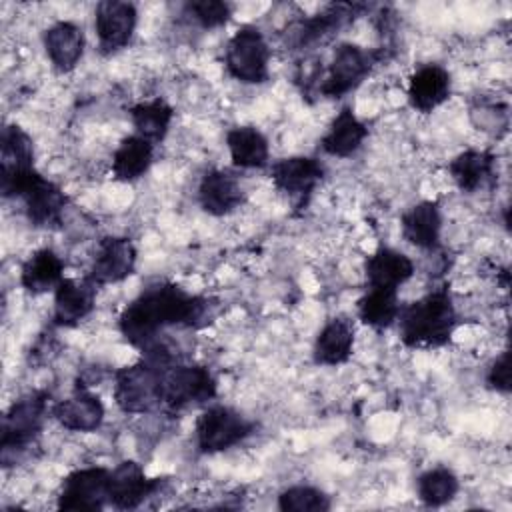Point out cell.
Returning a JSON list of instances; mask_svg holds the SVG:
<instances>
[{
	"label": "cell",
	"instance_id": "ba28073f",
	"mask_svg": "<svg viewBox=\"0 0 512 512\" xmlns=\"http://www.w3.org/2000/svg\"><path fill=\"white\" fill-rule=\"evenodd\" d=\"M270 56L272 50L264 32L246 24L230 36L224 48V66L242 84H264L270 78Z\"/></svg>",
	"mask_w": 512,
	"mask_h": 512
},
{
	"label": "cell",
	"instance_id": "5b68a950",
	"mask_svg": "<svg viewBox=\"0 0 512 512\" xmlns=\"http://www.w3.org/2000/svg\"><path fill=\"white\" fill-rule=\"evenodd\" d=\"M0 194L4 198H20L28 222L36 228H58L62 224L68 196L34 166L0 172Z\"/></svg>",
	"mask_w": 512,
	"mask_h": 512
},
{
	"label": "cell",
	"instance_id": "e575fe53",
	"mask_svg": "<svg viewBox=\"0 0 512 512\" xmlns=\"http://www.w3.org/2000/svg\"><path fill=\"white\" fill-rule=\"evenodd\" d=\"M484 382L494 392H500V394L510 392L512 384H510V352L508 350H504L500 356L492 360V364L486 370Z\"/></svg>",
	"mask_w": 512,
	"mask_h": 512
},
{
	"label": "cell",
	"instance_id": "9a60e30c",
	"mask_svg": "<svg viewBox=\"0 0 512 512\" xmlns=\"http://www.w3.org/2000/svg\"><path fill=\"white\" fill-rule=\"evenodd\" d=\"M138 250L126 236H104L94 252L88 278L100 288L126 280L136 270Z\"/></svg>",
	"mask_w": 512,
	"mask_h": 512
},
{
	"label": "cell",
	"instance_id": "603a6c76",
	"mask_svg": "<svg viewBox=\"0 0 512 512\" xmlns=\"http://www.w3.org/2000/svg\"><path fill=\"white\" fill-rule=\"evenodd\" d=\"M354 324L346 316L330 318L318 332L312 358L318 366H340L350 360L354 350Z\"/></svg>",
	"mask_w": 512,
	"mask_h": 512
},
{
	"label": "cell",
	"instance_id": "4dcf8cb0",
	"mask_svg": "<svg viewBox=\"0 0 512 512\" xmlns=\"http://www.w3.org/2000/svg\"><path fill=\"white\" fill-rule=\"evenodd\" d=\"M34 166V142L18 124H4L0 132V172Z\"/></svg>",
	"mask_w": 512,
	"mask_h": 512
},
{
	"label": "cell",
	"instance_id": "f546056e",
	"mask_svg": "<svg viewBox=\"0 0 512 512\" xmlns=\"http://www.w3.org/2000/svg\"><path fill=\"white\" fill-rule=\"evenodd\" d=\"M356 312L362 324L384 330L390 328L400 314L398 290L390 288H368L356 302Z\"/></svg>",
	"mask_w": 512,
	"mask_h": 512
},
{
	"label": "cell",
	"instance_id": "e0dca14e",
	"mask_svg": "<svg viewBox=\"0 0 512 512\" xmlns=\"http://www.w3.org/2000/svg\"><path fill=\"white\" fill-rule=\"evenodd\" d=\"M198 202L210 216H228L246 202V190L234 172L212 168L198 182Z\"/></svg>",
	"mask_w": 512,
	"mask_h": 512
},
{
	"label": "cell",
	"instance_id": "f1b7e54d",
	"mask_svg": "<svg viewBox=\"0 0 512 512\" xmlns=\"http://www.w3.org/2000/svg\"><path fill=\"white\" fill-rule=\"evenodd\" d=\"M132 126L138 136L150 140L152 144H158L166 138L172 118H174V108L164 100V98H152L144 100L138 104H132L128 108Z\"/></svg>",
	"mask_w": 512,
	"mask_h": 512
},
{
	"label": "cell",
	"instance_id": "30bf717a",
	"mask_svg": "<svg viewBox=\"0 0 512 512\" xmlns=\"http://www.w3.org/2000/svg\"><path fill=\"white\" fill-rule=\"evenodd\" d=\"M256 424L226 404H208L196 418L194 438L202 454H216L234 448L252 436Z\"/></svg>",
	"mask_w": 512,
	"mask_h": 512
},
{
	"label": "cell",
	"instance_id": "6da1fadb",
	"mask_svg": "<svg viewBox=\"0 0 512 512\" xmlns=\"http://www.w3.org/2000/svg\"><path fill=\"white\" fill-rule=\"evenodd\" d=\"M218 312V298L192 294L170 280H156L124 306L118 316V330L128 344L144 350L168 328H206Z\"/></svg>",
	"mask_w": 512,
	"mask_h": 512
},
{
	"label": "cell",
	"instance_id": "d590c367",
	"mask_svg": "<svg viewBox=\"0 0 512 512\" xmlns=\"http://www.w3.org/2000/svg\"><path fill=\"white\" fill-rule=\"evenodd\" d=\"M58 344H56V338L52 334H42L34 346L30 348L28 352V358H30V364H46L50 362L58 352Z\"/></svg>",
	"mask_w": 512,
	"mask_h": 512
},
{
	"label": "cell",
	"instance_id": "8fae6325",
	"mask_svg": "<svg viewBox=\"0 0 512 512\" xmlns=\"http://www.w3.org/2000/svg\"><path fill=\"white\" fill-rule=\"evenodd\" d=\"M324 176L326 166L314 156H286L270 166L272 184L290 202L294 214L308 208L314 190Z\"/></svg>",
	"mask_w": 512,
	"mask_h": 512
},
{
	"label": "cell",
	"instance_id": "1f68e13d",
	"mask_svg": "<svg viewBox=\"0 0 512 512\" xmlns=\"http://www.w3.org/2000/svg\"><path fill=\"white\" fill-rule=\"evenodd\" d=\"M458 490H460V480L446 466L430 468L422 472L416 480L418 498L424 506H430V508L448 504L458 494Z\"/></svg>",
	"mask_w": 512,
	"mask_h": 512
},
{
	"label": "cell",
	"instance_id": "cb8c5ba5",
	"mask_svg": "<svg viewBox=\"0 0 512 512\" xmlns=\"http://www.w3.org/2000/svg\"><path fill=\"white\" fill-rule=\"evenodd\" d=\"M366 136L368 126L354 114L350 106H344L320 138V150L334 158H350L362 148Z\"/></svg>",
	"mask_w": 512,
	"mask_h": 512
},
{
	"label": "cell",
	"instance_id": "ac0fdd59",
	"mask_svg": "<svg viewBox=\"0 0 512 512\" xmlns=\"http://www.w3.org/2000/svg\"><path fill=\"white\" fill-rule=\"evenodd\" d=\"M104 416L106 408L102 400L80 384L68 398L52 406V418L70 432H94L102 426Z\"/></svg>",
	"mask_w": 512,
	"mask_h": 512
},
{
	"label": "cell",
	"instance_id": "4316f807",
	"mask_svg": "<svg viewBox=\"0 0 512 512\" xmlns=\"http://www.w3.org/2000/svg\"><path fill=\"white\" fill-rule=\"evenodd\" d=\"M64 280V260L52 248H40L28 256L20 270V286L30 294L56 290Z\"/></svg>",
	"mask_w": 512,
	"mask_h": 512
},
{
	"label": "cell",
	"instance_id": "7c38bea8",
	"mask_svg": "<svg viewBox=\"0 0 512 512\" xmlns=\"http://www.w3.org/2000/svg\"><path fill=\"white\" fill-rule=\"evenodd\" d=\"M110 468L86 466L72 470L60 484L58 508L72 512H100L108 506Z\"/></svg>",
	"mask_w": 512,
	"mask_h": 512
},
{
	"label": "cell",
	"instance_id": "d4e9b609",
	"mask_svg": "<svg viewBox=\"0 0 512 512\" xmlns=\"http://www.w3.org/2000/svg\"><path fill=\"white\" fill-rule=\"evenodd\" d=\"M496 154L490 150L468 148L454 156L448 164L450 178L464 194H474L486 184L494 182L496 174Z\"/></svg>",
	"mask_w": 512,
	"mask_h": 512
},
{
	"label": "cell",
	"instance_id": "836d02e7",
	"mask_svg": "<svg viewBox=\"0 0 512 512\" xmlns=\"http://www.w3.org/2000/svg\"><path fill=\"white\" fill-rule=\"evenodd\" d=\"M232 10V4L224 0H190L182 4V14L204 30L226 26L232 18Z\"/></svg>",
	"mask_w": 512,
	"mask_h": 512
},
{
	"label": "cell",
	"instance_id": "9c48e42d",
	"mask_svg": "<svg viewBox=\"0 0 512 512\" xmlns=\"http://www.w3.org/2000/svg\"><path fill=\"white\" fill-rule=\"evenodd\" d=\"M366 8L360 2H332L312 16L290 22L284 32V44L292 50L316 48L350 26Z\"/></svg>",
	"mask_w": 512,
	"mask_h": 512
},
{
	"label": "cell",
	"instance_id": "277c9868",
	"mask_svg": "<svg viewBox=\"0 0 512 512\" xmlns=\"http://www.w3.org/2000/svg\"><path fill=\"white\" fill-rule=\"evenodd\" d=\"M52 414L50 392L32 390L10 404L2 416L0 462L4 468L16 466L36 446L44 422Z\"/></svg>",
	"mask_w": 512,
	"mask_h": 512
},
{
	"label": "cell",
	"instance_id": "3957f363",
	"mask_svg": "<svg viewBox=\"0 0 512 512\" xmlns=\"http://www.w3.org/2000/svg\"><path fill=\"white\" fill-rule=\"evenodd\" d=\"M400 340L406 348H442L452 340L458 312L448 286L434 288L422 298L400 306Z\"/></svg>",
	"mask_w": 512,
	"mask_h": 512
},
{
	"label": "cell",
	"instance_id": "d6a6232c",
	"mask_svg": "<svg viewBox=\"0 0 512 512\" xmlns=\"http://www.w3.org/2000/svg\"><path fill=\"white\" fill-rule=\"evenodd\" d=\"M330 508V496L316 486L296 484L278 494V510L282 512H326Z\"/></svg>",
	"mask_w": 512,
	"mask_h": 512
},
{
	"label": "cell",
	"instance_id": "d6986e66",
	"mask_svg": "<svg viewBox=\"0 0 512 512\" xmlns=\"http://www.w3.org/2000/svg\"><path fill=\"white\" fill-rule=\"evenodd\" d=\"M452 92V76L440 64H424L412 72L408 78V102L414 110L422 114L434 112L442 106Z\"/></svg>",
	"mask_w": 512,
	"mask_h": 512
},
{
	"label": "cell",
	"instance_id": "44dd1931",
	"mask_svg": "<svg viewBox=\"0 0 512 512\" xmlns=\"http://www.w3.org/2000/svg\"><path fill=\"white\" fill-rule=\"evenodd\" d=\"M402 238L414 248L436 252L442 236V210L436 200H422L400 216Z\"/></svg>",
	"mask_w": 512,
	"mask_h": 512
},
{
	"label": "cell",
	"instance_id": "52a82bcc",
	"mask_svg": "<svg viewBox=\"0 0 512 512\" xmlns=\"http://www.w3.org/2000/svg\"><path fill=\"white\" fill-rule=\"evenodd\" d=\"M386 58V48L368 50L352 42L338 44L328 68H324V76L318 86V96L332 100L344 98L346 94L354 92L368 78L374 66Z\"/></svg>",
	"mask_w": 512,
	"mask_h": 512
},
{
	"label": "cell",
	"instance_id": "4fadbf2b",
	"mask_svg": "<svg viewBox=\"0 0 512 512\" xmlns=\"http://www.w3.org/2000/svg\"><path fill=\"white\" fill-rule=\"evenodd\" d=\"M166 484L164 478L146 476L134 460H124L110 470L108 506L116 510H136Z\"/></svg>",
	"mask_w": 512,
	"mask_h": 512
},
{
	"label": "cell",
	"instance_id": "484cf974",
	"mask_svg": "<svg viewBox=\"0 0 512 512\" xmlns=\"http://www.w3.org/2000/svg\"><path fill=\"white\" fill-rule=\"evenodd\" d=\"M226 146L234 168H264L270 160L268 138L256 126H234L226 132Z\"/></svg>",
	"mask_w": 512,
	"mask_h": 512
},
{
	"label": "cell",
	"instance_id": "ffe728a7",
	"mask_svg": "<svg viewBox=\"0 0 512 512\" xmlns=\"http://www.w3.org/2000/svg\"><path fill=\"white\" fill-rule=\"evenodd\" d=\"M42 46L58 72H72L84 56V30L76 22L58 20L42 32Z\"/></svg>",
	"mask_w": 512,
	"mask_h": 512
},
{
	"label": "cell",
	"instance_id": "8992f818",
	"mask_svg": "<svg viewBox=\"0 0 512 512\" xmlns=\"http://www.w3.org/2000/svg\"><path fill=\"white\" fill-rule=\"evenodd\" d=\"M218 382L208 366L172 362L162 372L160 410L178 414L190 406H204L216 398Z\"/></svg>",
	"mask_w": 512,
	"mask_h": 512
},
{
	"label": "cell",
	"instance_id": "83f0119b",
	"mask_svg": "<svg viewBox=\"0 0 512 512\" xmlns=\"http://www.w3.org/2000/svg\"><path fill=\"white\" fill-rule=\"evenodd\" d=\"M154 162V144L138 134L126 136L112 154V174L118 182L140 180Z\"/></svg>",
	"mask_w": 512,
	"mask_h": 512
},
{
	"label": "cell",
	"instance_id": "7402d4cb",
	"mask_svg": "<svg viewBox=\"0 0 512 512\" xmlns=\"http://www.w3.org/2000/svg\"><path fill=\"white\" fill-rule=\"evenodd\" d=\"M414 272L416 266L412 258L390 246H378L364 262V276L368 288L398 290L414 276Z\"/></svg>",
	"mask_w": 512,
	"mask_h": 512
},
{
	"label": "cell",
	"instance_id": "7a4b0ae2",
	"mask_svg": "<svg viewBox=\"0 0 512 512\" xmlns=\"http://www.w3.org/2000/svg\"><path fill=\"white\" fill-rule=\"evenodd\" d=\"M180 356L168 346L166 340H158L142 350V358L136 364L124 366L114 372V402L126 414H148L160 410V382L162 372Z\"/></svg>",
	"mask_w": 512,
	"mask_h": 512
},
{
	"label": "cell",
	"instance_id": "5bb4252c",
	"mask_svg": "<svg viewBox=\"0 0 512 512\" xmlns=\"http://www.w3.org/2000/svg\"><path fill=\"white\" fill-rule=\"evenodd\" d=\"M138 10L132 2L102 0L94 8V30L102 54L126 48L136 32Z\"/></svg>",
	"mask_w": 512,
	"mask_h": 512
},
{
	"label": "cell",
	"instance_id": "2e32d148",
	"mask_svg": "<svg viewBox=\"0 0 512 512\" xmlns=\"http://www.w3.org/2000/svg\"><path fill=\"white\" fill-rule=\"evenodd\" d=\"M98 286L88 278H64L54 290L52 326L74 328L88 318L96 306Z\"/></svg>",
	"mask_w": 512,
	"mask_h": 512
}]
</instances>
